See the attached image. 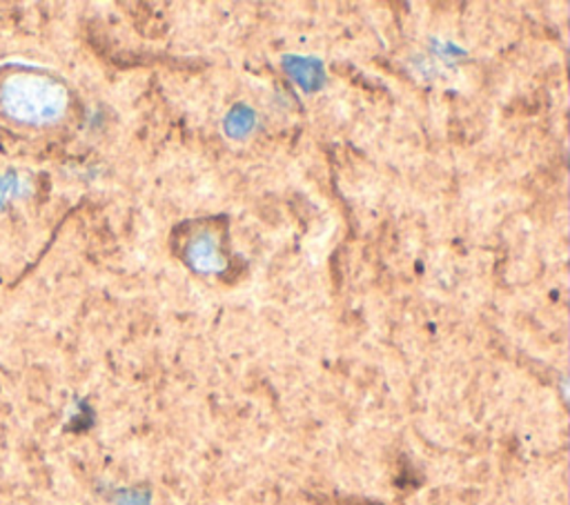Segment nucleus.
Masks as SVG:
<instances>
[]
</instances>
